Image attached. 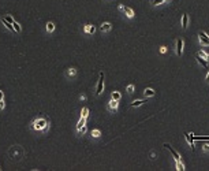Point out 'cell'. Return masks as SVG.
<instances>
[{
  "label": "cell",
  "instance_id": "obj_1",
  "mask_svg": "<svg viewBox=\"0 0 209 171\" xmlns=\"http://www.w3.org/2000/svg\"><path fill=\"white\" fill-rule=\"evenodd\" d=\"M198 41L202 47H209V36L205 32H202V30L198 32Z\"/></svg>",
  "mask_w": 209,
  "mask_h": 171
},
{
  "label": "cell",
  "instance_id": "obj_2",
  "mask_svg": "<svg viewBox=\"0 0 209 171\" xmlns=\"http://www.w3.org/2000/svg\"><path fill=\"white\" fill-rule=\"evenodd\" d=\"M46 127H48V122H46V119H44V118L37 119L33 123V129H36V130H46Z\"/></svg>",
  "mask_w": 209,
  "mask_h": 171
},
{
  "label": "cell",
  "instance_id": "obj_3",
  "mask_svg": "<svg viewBox=\"0 0 209 171\" xmlns=\"http://www.w3.org/2000/svg\"><path fill=\"white\" fill-rule=\"evenodd\" d=\"M103 89H104V73L101 71L98 82H97V88H96V94H101L103 93Z\"/></svg>",
  "mask_w": 209,
  "mask_h": 171
},
{
  "label": "cell",
  "instance_id": "obj_4",
  "mask_svg": "<svg viewBox=\"0 0 209 171\" xmlns=\"http://www.w3.org/2000/svg\"><path fill=\"white\" fill-rule=\"evenodd\" d=\"M183 47H185L183 38H178V40H176V48H175L176 55H178V56H182V55H183Z\"/></svg>",
  "mask_w": 209,
  "mask_h": 171
},
{
  "label": "cell",
  "instance_id": "obj_5",
  "mask_svg": "<svg viewBox=\"0 0 209 171\" xmlns=\"http://www.w3.org/2000/svg\"><path fill=\"white\" fill-rule=\"evenodd\" d=\"M164 148H165V149H168V150L171 152V155H172L174 158H175V162H179V160L182 159V158H181V155H179V153L176 152V150H175L172 146L170 145V144H164Z\"/></svg>",
  "mask_w": 209,
  "mask_h": 171
},
{
  "label": "cell",
  "instance_id": "obj_6",
  "mask_svg": "<svg viewBox=\"0 0 209 171\" xmlns=\"http://www.w3.org/2000/svg\"><path fill=\"white\" fill-rule=\"evenodd\" d=\"M118 107H119L118 100H112V98H111V101L108 103V111L109 112H116V111H118Z\"/></svg>",
  "mask_w": 209,
  "mask_h": 171
},
{
  "label": "cell",
  "instance_id": "obj_7",
  "mask_svg": "<svg viewBox=\"0 0 209 171\" xmlns=\"http://www.w3.org/2000/svg\"><path fill=\"white\" fill-rule=\"evenodd\" d=\"M189 14H183L182 15V18H181V24H182V29H187V26H189Z\"/></svg>",
  "mask_w": 209,
  "mask_h": 171
},
{
  "label": "cell",
  "instance_id": "obj_8",
  "mask_svg": "<svg viewBox=\"0 0 209 171\" xmlns=\"http://www.w3.org/2000/svg\"><path fill=\"white\" fill-rule=\"evenodd\" d=\"M185 138H186V141H187V144L191 146V149H194V137H193V134H190V133H185Z\"/></svg>",
  "mask_w": 209,
  "mask_h": 171
},
{
  "label": "cell",
  "instance_id": "obj_9",
  "mask_svg": "<svg viewBox=\"0 0 209 171\" xmlns=\"http://www.w3.org/2000/svg\"><path fill=\"white\" fill-rule=\"evenodd\" d=\"M196 60H197V62H198L201 66H202V67H207V66H208V62H207V60H205L204 58L201 56V55H198V54L196 55Z\"/></svg>",
  "mask_w": 209,
  "mask_h": 171
},
{
  "label": "cell",
  "instance_id": "obj_10",
  "mask_svg": "<svg viewBox=\"0 0 209 171\" xmlns=\"http://www.w3.org/2000/svg\"><path fill=\"white\" fill-rule=\"evenodd\" d=\"M123 12L127 15V18H130V19L134 18V11H133L130 7H123Z\"/></svg>",
  "mask_w": 209,
  "mask_h": 171
},
{
  "label": "cell",
  "instance_id": "obj_11",
  "mask_svg": "<svg viewBox=\"0 0 209 171\" xmlns=\"http://www.w3.org/2000/svg\"><path fill=\"white\" fill-rule=\"evenodd\" d=\"M144 93H145V97H153V96H155V93H156V92L153 90V89H150V88H146V89H145V92H144Z\"/></svg>",
  "mask_w": 209,
  "mask_h": 171
},
{
  "label": "cell",
  "instance_id": "obj_12",
  "mask_svg": "<svg viewBox=\"0 0 209 171\" xmlns=\"http://www.w3.org/2000/svg\"><path fill=\"white\" fill-rule=\"evenodd\" d=\"M144 103H146V100H135V101H133V103L130 104V107H139V106H142Z\"/></svg>",
  "mask_w": 209,
  "mask_h": 171
},
{
  "label": "cell",
  "instance_id": "obj_13",
  "mask_svg": "<svg viewBox=\"0 0 209 171\" xmlns=\"http://www.w3.org/2000/svg\"><path fill=\"white\" fill-rule=\"evenodd\" d=\"M109 30H111V24L105 22V24L101 25V32H109Z\"/></svg>",
  "mask_w": 209,
  "mask_h": 171
},
{
  "label": "cell",
  "instance_id": "obj_14",
  "mask_svg": "<svg viewBox=\"0 0 209 171\" xmlns=\"http://www.w3.org/2000/svg\"><path fill=\"white\" fill-rule=\"evenodd\" d=\"M86 123V118H83V116H81V119H79V122H78V124H77V129L79 130L81 127L83 126V124Z\"/></svg>",
  "mask_w": 209,
  "mask_h": 171
},
{
  "label": "cell",
  "instance_id": "obj_15",
  "mask_svg": "<svg viewBox=\"0 0 209 171\" xmlns=\"http://www.w3.org/2000/svg\"><path fill=\"white\" fill-rule=\"evenodd\" d=\"M85 30L88 32V33H90V34H93L96 32V28L94 26H92V25H86V28H85Z\"/></svg>",
  "mask_w": 209,
  "mask_h": 171
},
{
  "label": "cell",
  "instance_id": "obj_16",
  "mask_svg": "<svg viewBox=\"0 0 209 171\" xmlns=\"http://www.w3.org/2000/svg\"><path fill=\"white\" fill-rule=\"evenodd\" d=\"M111 97H112V100H118V101H119L122 96H120V93H119V92H116V90H115V92H112Z\"/></svg>",
  "mask_w": 209,
  "mask_h": 171
},
{
  "label": "cell",
  "instance_id": "obj_17",
  "mask_svg": "<svg viewBox=\"0 0 209 171\" xmlns=\"http://www.w3.org/2000/svg\"><path fill=\"white\" fill-rule=\"evenodd\" d=\"M176 170H179V171H183L185 170V166H183V163H182V160L176 162Z\"/></svg>",
  "mask_w": 209,
  "mask_h": 171
},
{
  "label": "cell",
  "instance_id": "obj_18",
  "mask_svg": "<svg viewBox=\"0 0 209 171\" xmlns=\"http://www.w3.org/2000/svg\"><path fill=\"white\" fill-rule=\"evenodd\" d=\"M12 28H14V30H15L16 33H19V32H21V26H19V24H16L15 21L12 22Z\"/></svg>",
  "mask_w": 209,
  "mask_h": 171
},
{
  "label": "cell",
  "instance_id": "obj_19",
  "mask_svg": "<svg viewBox=\"0 0 209 171\" xmlns=\"http://www.w3.org/2000/svg\"><path fill=\"white\" fill-rule=\"evenodd\" d=\"M55 29V25L52 24V22H48V24H46V30L48 32H52Z\"/></svg>",
  "mask_w": 209,
  "mask_h": 171
},
{
  "label": "cell",
  "instance_id": "obj_20",
  "mask_svg": "<svg viewBox=\"0 0 209 171\" xmlns=\"http://www.w3.org/2000/svg\"><path fill=\"white\" fill-rule=\"evenodd\" d=\"M75 68H68V71H67V77H74L75 75Z\"/></svg>",
  "mask_w": 209,
  "mask_h": 171
},
{
  "label": "cell",
  "instance_id": "obj_21",
  "mask_svg": "<svg viewBox=\"0 0 209 171\" xmlns=\"http://www.w3.org/2000/svg\"><path fill=\"white\" fill-rule=\"evenodd\" d=\"M163 3H165L164 0H152V4L153 6H160V4H163Z\"/></svg>",
  "mask_w": 209,
  "mask_h": 171
},
{
  "label": "cell",
  "instance_id": "obj_22",
  "mask_svg": "<svg viewBox=\"0 0 209 171\" xmlns=\"http://www.w3.org/2000/svg\"><path fill=\"white\" fill-rule=\"evenodd\" d=\"M3 18H4V19H5V21H7V22H10V24L12 25L14 19H12V16H11V15H5V16H3Z\"/></svg>",
  "mask_w": 209,
  "mask_h": 171
},
{
  "label": "cell",
  "instance_id": "obj_23",
  "mask_svg": "<svg viewBox=\"0 0 209 171\" xmlns=\"http://www.w3.org/2000/svg\"><path fill=\"white\" fill-rule=\"evenodd\" d=\"M100 134H101L100 130H93V132H92V136H93V137H96V138L100 137Z\"/></svg>",
  "mask_w": 209,
  "mask_h": 171
},
{
  "label": "cell",
  "instance_id": "obj_24",
  "mask_svg": "<svg viewBox=\"0 0 209 171\" xmlns=\"http://www.w3.org/2000/svg\"><path fill=\"white\" fill-rule=\"evenodd\" d=\"M88 115H89V108H83L82 110V116L83 118H88Z\"/></svg>",
  "mask_w": 209,
  "mask_h": 171
},
{
  "label": "cell",
  "instance_id": "obj_25",
  "mask_svg": "<svg viewBox=\"0 0 209 171\" xmlns=\"http://www.w3.org/2000/svg\"><path fill=\"white\" fill-rule=\"evenodd\" d=\"M202 150H204V152H209V144H204V145H202Z\"/></svg>",
  "mask_w": 209,
  "mask_h": 171
},
{
  "label": "cell",
  "instance_id": "obj_26",
  "mask_svg": "<svg viewBox=\"0 0 209 171\" xmlns=\"http://www.w3.org/2000/svg\"><path fill=\"white\" fill-rule=\"evenodd\" d=\"M127 92H129V93H133V92H134V85H129V86H127Z\"/></svg>",
  "mask_w": 209,
  "mask_h": 171
},
{
  "label": "cell",
  "instance_id": "obj_27",
  "mask_svg": "<svg viewBox=\"0 0 209 171\" xmlns=\"http://www.w3.org/2000/svg\"><path fill=\"white\" fill-rule=\"evenodd\" d=\"M79 132L82 133V134H83V133H86V126H85V124H83V126H82V127H81V129H79Z\"/></svg>",
  "mask_w": 209,
  "mask_h": 171
},
{
  "label": "cell",
  "instance_id": "obj_28",
  "mask_svg": "<svg viewBox=\"0 0 209 171\" xmlns=\"http://www.w3.org/2000/svg\"><path fill=\"white\" fill-rule=\"evenodd\" d=\"M160 52H161V54H165V52H167V47H161L160 48Z\"/></svg>",
  "mask_w": 209,
  "mask_h": 171
},
{
  "label": "cell",
  "instance_id": "obj_29",
  "mask_svg": "<svg viewBox=\"0 0 209 171\" xmlns=\"http://www.w3.org/2000/svg\"><path fill=\"white\" fill-rule=\"evenodd\" d=\"M3 108H4V101L0 100V110H3Z\"/></svg>",
  "mask_w": 209,
  "mask_h": 171
},
{
  "label": "cell",
  "instance_id": "obj_30",
  "mask_svg": "<svg viewBox=\"0 0 209 171\" xmlns=\"http://www.w3.org/2000/svg\"><path fill=\"white\" fill-rule=\"evenodd\" d=\"M205 81H207V82H209V71H208V74H207V77H205Z\"/></svg>",
  "mask_w": 209,
  "mask_h": 171
},
{
  "label": "cell",
  "instance_id": "obj_31",
  "mask_svg": "<svg viewBox=\"0 0 209 171\" xmlns=\"http://www.w3.org/2000/svg\"><path fill=\"white\" fill-rule=\"evenodd\" d=\"M3 97H4V96H3V92L0 90V100H3Z\"/></svg>",
  "mask_w": 209,
  "mask_h": 171
}]
</instances>
